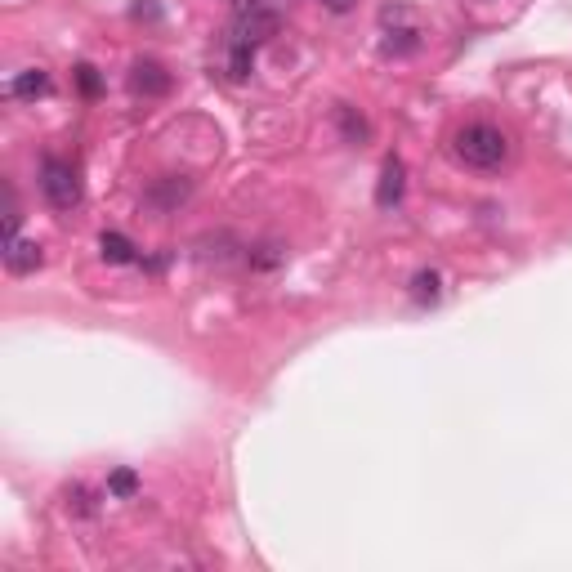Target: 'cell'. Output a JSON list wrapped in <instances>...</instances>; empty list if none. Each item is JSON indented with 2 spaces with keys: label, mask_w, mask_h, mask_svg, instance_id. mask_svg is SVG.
<instances>
[{
  "label": "cell",
  "mask_w": 572,
  "mask_h": 572,
  "mask_svg": "<svg viewBox=\"0 0 572 572\" xmlns=\"http://www.w3.org/2000/svg\"><path fill=\"white\" fill-rule=\"evenodd\" d=\"M403 188H407L403 161L385 157V166H380V184H376V206H380V211H394V206L403 202Z\"/></svg>",
  "instance_id": "7"
},
{
  "label": "cell",
  "mask_w": 572,
  "mask_h": 572,
  "mask_svg": "<svg viewBox=\"0 0 572 572\" xmlns=\"http://www.w3.org/2000/svg\"><path fill=\"white\" fill-rule=\"evenodd\" d=\"M322 9H331V14H349V9L358 5V0H318Z\"/></svg>",
  "instance_id": "16"
},
{
  "label": "cell",
  "mask_w": 572,
  "mask_h": 572,
  "mask_svg": "<svg viewBox=\"0 0 572 572\" xmlns=\"http://www.w3.org/2000/svg\"><path fill=\"white\" fill-rule=\"evenodd\" d=\"M130 90L143 94V99H161V94H170V72L161 68L157 59H135V68H130Z\"/></svg>",
  "instance_id": "6"
},
{
  "label": "cell",
  "mask_w": 572,
  "mask_h": 572,
  "mask_svg": "<svg viewBox=\"0 0 572 572\" xmlns=\"http://www.w3.org/2000/svg\"><path fill=\"white\" fill-rule=\"evenodd\" d=\"M76 85H81V94L85 99H94V94L103 90V81H99V72L90 68V63H81V68H76Z\"/></svg>",
  "instance_id": "15"
},
{
  "label": "cell",
  "mask_w": 572,
  "mask_h": 572,
  "mask_svg": "<svg viewBox=\"0 0 572 572\" xmlns=\"http://www.w3.org/2000/svg\"><path fill=\"white\" fill-rule=\"evenodd\" d=\"M9 94H14V99H41V94H50V72H41V68L18 72L14 81H9Z\"/></svg>",
  "instance_id": "10"
},
{
  "label": "cell",
  "mask_w": 572,
  "mask_h": 572,
  "mask_svg": "<svg viewBox=\"0 0 572 572\" xmlns=\"http://www.w3.org/2000/svg\"><path fill=\"white\" fill-rule=\"evenodd\" d=\"M452 148L470 170H497L501 161L510 157V139H505V130L488 126V121H470V126H461L456 130V139H452Z\"/></svg>",
  "instance_id": "2"
},
{
  "label": "cell",
  "mask_w": 572,
  "mask_h": 572,
  "mask_svg": "<svg viewBox=\"0 0 572 572\" xmlns=\"http://www.w3.org/2000/svg\"><path fill=\"white\" fill-rule=\"evenodd\" d=\"M188 197H193V179H184V175H161V179H152V188L143 193V202H148V211L170 215V211H179Z\"/></svg>",
  "instance_id": "5"
},
{
  "label": "cell",
  "mask_w": 572,
  "mask_h": 572,
  "mask_svg": "<svg viewBox=\"0 0 572 572\" xmlns=\"http://www.w3.org/2000/svg\"><path fill=\"white\" fill-rule=\"evenodd\" d=\"M246 260H251V269L269 273V269H278V264L286 260V246H278V242H264V246H255V251L246 255Z\"/></svg>",
  "instance_id": "13"
},
{
  "label": "cell",
  "mask_w": 572,
  "mask_h": 572,
  "mask_svg": "<svg viewBox=\"0 0 572 572\" xmlns=\"http://www.w3.org/2000/svg\"><path fill=\"white\" fill-rule=\"evenodd\" d=\"M421 50V32L407 23V9L403 5H389L385 9V41H380V54L389 59H403V54Z\"/></svg>",
  "instance_id": "4"
},
{
  "label": "cell",
  "mask_w": 572,
  "mask_h": 572,
  "mask_svg": "<svg viewBox=\"0 0 572 572\" xmlns=\"http://www.w3.org/2000/svg\"><path fill=\"white\" fill-rule=\"evenodd\" d=\"M41 193L54 211H72L81 206V175H76L72 161L63 157H45L41 161Z\"/></svg>",
  "instance_id": "3"
},
{
  "label": "cell",
  "mask_w": 572,
  "mask_h": 572,
  "mask_svg": "<svg viewBox=\"0 0 572 572\" xmlns=\"http://www.w3.org/2000/svg\"><path fill=\"white\" fill-rule=\"evenodd\" d=\"M438 295H443V286H438V273L434 269H421L412 278V300L416 304H438Z\"/></svg>",
  "instance_id": "12"
},
{
  "label": "cell",
  "mask_w": 572,
  "mask_h": 572,
  "mask_svg": "<svg viewBox=\"0 0 572 572\" xmlns=\"http://www.w3.org/2000/svg\"><path fill=\"white\" fill-rule=\"evenodd\" d=\"M282 27V0H233V27H228V72L246 81L255 68V50Z\"/></svg>",
  "instance_id": "1"
},
{
  "label": "cell",
  "mask_w": 572,
  "mask_h": 572,
  "mask_svg": "<svg viewBox=\"0 0 572 572\" xmlns=\"http://www.w3.org/2000/svg\"><path fill=\"white\" fill-rule=\"evenodd\" d=\"M336 126H340V135H345V143H367L371 139L367 117H362L354 103H340V108H336Z\"/></svg>",
  "instance_id": "9"
},
{
  "label": "cell",
  "mask_w": 572,
  "mask_h": 572,
  "mask_svg": "<svg viewBox=\"0 0 572 572\" xmlns=\"http://www.w3.org/2000/svg\"><path fill=\"white\" fill-rule=\"evenodd\" d=\"M99 255L108 264H135V242H130V237H121V233H103L99 237Z\"/></svg>",
  "instance_id": "11"
},
{
  "label": "cell",
  "mask_w": 572,
  "mask_h": 572,
  "mask_svg": "<svg viewBox=\"0 0 572 572\" xmlns=\"http://www.w3.org/2000/svg\"><path fill=\"white\" fill-rule=\"evenodd\" d=\"M45 264V255H41V246L36 242H23V237H14V242H5V269L9 273H36Z\"/></svg>",
  "instance_id": "8"
},
{
  "label": "cell",
  "mask_w": 572,
  "mask_h": 572,
  "mask_svg": "<svg viewBox=\"0 0 572 572\" xmlns=\"http://www.w3.org/2000/svg\"><path fill=\"white\" fill-rule=\"evenodd\" d=\"M108 492H112V497H135V492H139V479H135L130 470H117V474L108 479Z\"/></svg>",
  "instance_id": "14"
}]
</instances>
